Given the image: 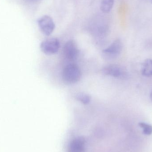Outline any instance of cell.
Instances as JSON below:
<instances>
[{
  "instance_id": "cell-1",
  "label": "cell",
  "mask_w": 152,
  "mask_h": 152,
  "mask_svg": "<svg viewBox=\"0 0 152 152\" xmlns=\"http://www.w3.org/2000/svg\"><path fill=\"white\" fill-rule=\"evenodd\" d=\"M81 77L80 69L76 64L67 65L62 72V78L66 83L73 84L79 81Z\"/></svg>"
},
{
  "instance_id": "cell-2",
  "label": "cell",
  "mask_w": 152,
  "mask_h": 152,
  "mask_svg": "<svg viewBox=\"0 0 152 152\" xmlns=\"http://www.w3.org/2000/svg\"><path fill=\"white\" fill-rule=\"evenodd\" d=\"M60 47V43L58 39L56 38L46 39L43 41L40 45L41 50L47 55H52L57 53Z\"/></svg>"
},
{
  "instance_id": "cell-3",
  "label": "cell",
  "mask_w": 152,
  "mask_h": 152,
  "mask_svg": "<svg viewBox=\"0 0 152 152\" xmlns=\"http://www.w3.org/2000/svg\"><path fill=\"white\" fill-rule=\"evenodd\" d=\"M37 24L41 32L43 34L47 36L51 34L55 29V25L54 21L48 15H45L38 19Z\"/></svg>"
},
{
  "instance_id": "cell-4",
  "label": "cell",
  "mask_w": 152,
  "mask_h": 152,
  "mask_svg": "<svg viewBox=\"0 0 152 152\" xmlns=\"http://www.w3.org/2000/svg\"><path fill=\"white\" fill-rule=\"evenodd\" d=\"M64 54L69 60L75 61L79 55V49L77 43L74 40H69L64 46Z\"/></svg>"
},
{
  "instance_id": "cell-5",
  "label": "cell",
  "mask_w": 152,
  "mask_h": 152,
  "mask_svg": "<svg viewBox=\"0 0 152 152\" xmlns=\"http://www.w3.org/2000/svg\"><path fill=\"white\" fill-rule=\"evenodd\" d=\"M123 48L122 43L120 39H116L106 49L103 50V54L108 58H114L119 55Z\"/></svg>"
},
{
  "instance_id": "cell-6",
  "label": "cell",
  "mask_w": 152,
  "mask_h": 152,
  "mask_svg": "<svg viewBox=\"0 0 152 152\" xmlns=\"http://www.w3.org/2000/svg\"><path fill=\"white\" fill-rule=\"evenodd\" d=\"M102 72L105 75L116 78L123 77L126 73L121 67L115 64H110L104 67Z\"/></svg>"
},
{
  "instance_id": "cell-7",
  "label": "cell",
  "mask_w": 152,
  "mask_h": 152,
  "mask_svg": "<svg viewBox=\"0 0 152 152\" xmlns=\"http://www.w3.org/2000/svg\"><path fill=\"white\" fill-rule=\"evenodd\" d=\"M141 72L145 77L152 76V59H147L145 61L142 65Z\"/></svg>"
},
{
  "instance_id": "cell-8",
  "label": "cell",
  "mask_w": 152,
  "mask_h": 152,
  "mask_svg": "<svg viewBox=\"0 0 152 152\" xmlns=\"http://www.w3.org/2000/svg\"><path fill=\"white\" fill-rule=\"evenodd\" d=\"M114 0H102L101 4V10L104 13H109L114 4Z\"/></svg>"
},
{
  "instance_id": "cell-9",
  "label": "cell",
  "mask_w": 152,
  "mask_h": 152,
  "mask_svg": "<svg viewBox=\"0 0 152 152\" xmlns=\"http://www.w3.org/2000/svg\"><path fill=\"white\" fill-rule=\"evenodd\" d=\"M76 99L84 104H88L91 102V96L88 94L79 93L76 95Z\"/></svg>"
},
{
  "instance_id": "cell-10",
  "label": "cell",
  "mask_w": 152,
  "mask_h": 152,
  "mask_svg": "<svg viewBox=\"0 0 152 152\" xmlns=\"http://www.w3.org/2000/svg\"><path fill=\"white\" fill-rule=\"evenodd\" d=\"M140 127L142 129L143 132L146 135H150L152 134V126L145 122L139 123Z\"/></svg>"
},
{
  "instance_id": "cell-11",
  "label": "cell",
  "mask_w": 152,
  "mask_h": 152,
  "mask_svg": "<svg viewBox=\"0 0 152 152\" xmlns=\"http://www.w3.org/2000/svg\"><path fill=\"white\" fill-rule=\"evenodd\" d=\"M151 100L152 101V91L151 93Z\"/></svg>"
},
{
  "instance_id": "cell-12",
  "label": "cell",
  "mask_w": 152,
  "mask_h": 152,
  "mask_svg": "<svg viewBox=\"0 0 152 152\" xmlns=\"http://www.w3.org/2000/svg\"><path fill=\"white\" fill-rule=\"evenodd\" d=\"M151 3H152V0H151Z\"/></svg>"
}]
</instances>
